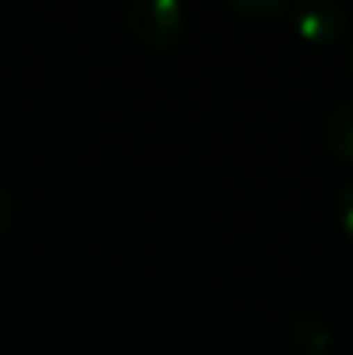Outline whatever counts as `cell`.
<instances>
[{"mask_svg": "<svg viewBox=\"0 0 353 355\" xmlns=\"http://www.w3.org/2000/svg\"><path fill=\"white\" fill-rule=\"evenodd\" d=\"M188 22V10L179 0H131L125 6V28L154 50L172 47Z\"/></svg>", "mask_w": 353, "mask_h": 355, "instance_id": "6da1fadb", "label": "cell"}, {"mask_svg": "<svg viewBox=\"0 0 353 355\" xmlns=\"http://www.w3.org/2000/svg\"><path fill=\"white\" fill-rule=\"evenodd\" d=\"M291 28L306 44H335L347 31V10L338 0H300L291 3Z\"/></svg>", "mask_w": 353, "mask_h": 355, "instance_id": "7a4b0ae2", "label": "cell"}, {"mask_svg": "<svg viewBox=\"0 0 353 355\" xmlns=\"http://www.w3.org/2000/svg\"><path fill=\"white\" fill-rule=\"evenodd\" d=\"M322 137L338 159H344L353 166V100L350 103H341L329 119H325Z\"/></svg>", "mask_w": 353, "mask_h": 355, "instance_id": "3957f363", "label": "cell"}, {"mask_svg": "<svg viewBox=\"0 0 353 355\" xmlns=\"http://www.w3.org/2000/svg\"><path fill=\"white\" fill-rule=\"evenodd\" d=\"M294 343L306 355H329L331 352V331L316 318H300L294 324Z\"/></svg>", "mask_w": 353, "mask_h": 355, "instance_id": "277c9868", "label": "cell"}, {"mask_svg": "<svg viewBox=\"0 0 353 355\" xmlns=\"http://www.w3.org/2000/svg\"><path fill=\"white\" fill-rule=\"evenodd\" d=\"M229 10L244 19H272L291 10V3L288 0H231Z\"/></svg>", "mask_w": 353, "mask_h": 355, "instance_id": "5b68a950", "label": "cell"}, {"mask_svg": "<svg viewBox=\"0 0 353 355\" xmlns=\"http://www.w3.org/2000/svg\"><path fill=\"white\" fill-rule=\"evenodd\" d=\"M335 209H338V221H341V231L353 240V181H347L341 190H338Z\"/></svg>", "mask_w": 353, "mask_h": 355, "instance_id": "8992f818", "label": "cell"}, {"mask_svg": "<svg viewBox=\"0 0 353 355\" xmlns=\"http://www.w3.org/2000/svg\"><path fill=\"white\" fill-rule=\"evenodd\" d=\"M13 221V193L0 184V231H6Z\"/></svg>", "mask_w": 353, "mask_h": 355, "instance_id": "52a82bcc", "label": "cell"}, {"mask_svg": "<svg viewBox=\"0 0 353 355\" xmlns=\"http://www.w3.org/2000/svg\"><path fill=\"white\" fill-rule=\"evenodd\" d=\"M347 69H350V75H353V44H350V50H347Z\"/></svg>", "mask_w": 353, "mask_h": 355, "instance_id": "ba28073f", "label": "cell"}]
</instances>
